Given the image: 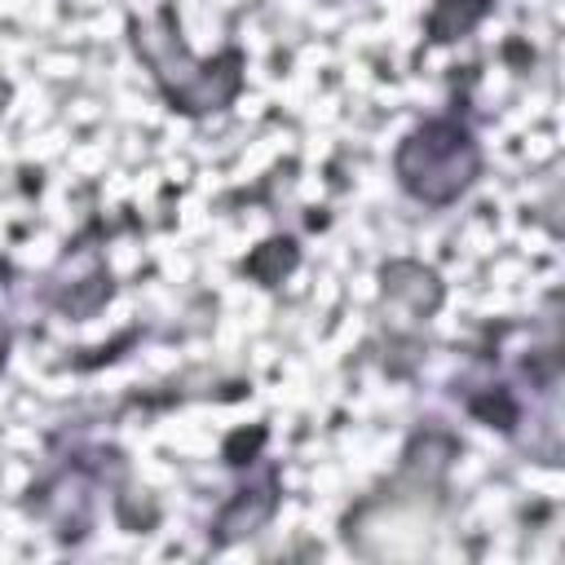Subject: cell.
Here are the masks:
<instances>
[{"instance_id": "1", "label": "cell", "mask_w": 565, "mask_h": 565, "mask_svg": "<svg viewBox=\"0 0 565 565\" xmlns=\"http://www.w3.org/2000/svg\"><path fill=\"white\" fill-rule=\"evenodd\" d=\"M132 49L137 57L150 66L159 93L172 102V110H185V115H207V110H225L238 88H243V53L238 49H225L221 57H207V62H194L190 49L181 44V31H177V13L172 4H163L150 22H132Z\"/></svg>"}, {"instance_id": "2", "label": "cell", "mask_w": 565, "mask_h": 565, "mask_svg": "<svg viewBox=\"0 0 565 565\" xmlns=\"http://www.w3.org/2000/svg\"><path fill=\"white\" fill-rule=\"evenodd\" d=\"M393 172L411 199L424 207H446L481 177V146L459 119H428L402 137Z\"/></svg>"}, {"instance_id": "3", "label": "cell", "mask_w": 565, "mask_h": 565, "mask_svg": "<svg viewBox=\"0 0 565 565\" xmlns=\"http://www.w3.org/2000/svg\"><path fill=\"white\" fill-rule=\"evenodd\" d=\"M274 512H278V481H274V472H269L265 486L238 490V494L216 512V521H212V543H216V547L238 543V539L256 534L260 525H269Z\"/></svg>"}, {"instance_id": "4", "label": "cell", "mask_w": 565, "mask_h": 565, "mask_svg": "<svg viewBox=\"0 0 565 565\" xmlns=\"http://www.w3.org/2000/svg\"><path fill=\"white\" fill-rule=\"evenodd\" d=\"M380 278H384V296L406 305V313L433 318L441 309V278L428 265H419V260H388Z\"/></svg>"}, {"instance_id": "5", "label": "cell", "mask_w": 565, "mask_h": 565, "mask_svg": "<svg viewBox=\"0 0 565 565\" xmlns=\"http://www.w3.org/2000/svg\"><path fill=\"white\" fill-rule=\"evenodd\" d=\"M494 0H437L433 13H428V40L446 44V40H459L468 35L486 13H490Z\"/></svg>"}, {"instance_id": "6", "label": "cell", "mask_w": 565, "mask_h": 565, "mask_svg": "<svg viewBox=\"0 0 565 565\" xmlns=\"http://www.w3.org/2000/svg\"><path fill=\"white\" fill-rule=\"evenodd\" d=\"M291 265H296V243H291V238H269V243H260V247L247 256L243 269H247L256 282L274 287V282H282V274H291Z\"/></svg>"}, {"instance_id": "7", "label": "cell", "mask_w": 565, "mask_h": 565, "mask_svg": "<svg viewBox=\"0 0 565 565\" xmlns=\"http://www.w3.org/2000/svg\"><path fill=\"white\" fill-rule=\"evenodd\" d=\"M472 415H481V419H490L499 428H512L516 424V402L503 388H494V397H472Z\"/></svg>"}, {"instance_id": "8", "label": "cell", "mask_w": 565, "mask_h": 565, "mask_svg": "<svg viewBox=\"0 0 565 565\" xmlns=\"http://www.w3.org/2000/svg\"><path fill=\"white\" fill-rule=\"evenodd\" d=\"M4 362H9V327L0 322V371H4Z\"/></svg>"}, {"instance_id": "9", "label": "cell", "mask_w": 565, "mask_h": 565, "mask_svg": "<svg viewBox=\"0 0 565 565\" xmlns=\"http://www.w3.org/2000/svg\"><path fill=\"white\" fill-rule=\"evenodd\" d=\"M9 93H13V88H9V79H0V110L9 106Z\"/></svg>"}]
</instances>
